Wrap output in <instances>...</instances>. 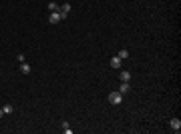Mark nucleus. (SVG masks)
I'll return each mask as SVG.
<instances>
[{
  "label": "nucleus",
  "mask_w": 181,
  "mask_h": 134,
  "mask_svg": "<svg viewBox=\"0 0 181 134\" xmlns=\"http://www.w3.org/2000/svg\"><path fill=\"white\" fill-rule=\"evenodd\" d=\"M60 20H65V18H62V14H60V10H55V12H50V14H48V22H50V24H58Z\"/></svg>",
  "instance_id": "f257e3e1"
},
{
  "label": "nucleus",
  "mask_w": 181,
  "mask_h": 134,
  "mask_svg": "<svg viewBox=\"0 0 181 134\" xmlns=\"http://www.w3.org/2000/svg\"><path fill=\"white\" fill-rule=\"evenodd\" d=\"M109 102H111V104H121V102H123V94H121V92H111V94H109Z\"/></svg>",
  "instance_id": "f03ea898"
},
{
  "label": "nucleus",
  "mask_w": 181,
  "mask_h": 134,
  "mask_svg": "<svg viewBox=\"0 0 181 134\" xmlns=\"http://www.w3.org/2000/svg\"><path fill=\"white\" fill-rule=\"evenodd\" d=\"M171 128H173L175 132H179V130H181V120H179V118H171Z\"/></svg>",
  "instance_id": "7ed1b4c3"
},
{
  "label": "nucleus",
  "mask_w": 181,
  "mask_h": 134,
  "mask_svg": "<svg viewBox=\"0 0 181 134\" xmlns=\"http://www.w3.org/2000/svg\"><path fill=\"white\" fill-rule=\"evenodd\" d=\"M58 10H60V14H62V18H67V14L70 12V4H68V2H65V4H62Z\"/></svg>",
  "instance_id": "20e7f679"
},
{
  "label": "nucleus",
  "mask_w": 181,
  "mask_h": 134,
  "mask_svg": "<svg viewBox=\"0 0 181 134\" xmlns=\"http://www.w3.org/2000/svg\"><path fill=\"white\" fill-rule=\"evenodd\" d=\"M119 80H121V82H129V80H131V72H129V70H123V72L119 74Z\"/></svg>",
  "instance_id": "39448f33"
},
{
  "label": "nucleus",
  "mask_w": 181,
  "mask_h": 134,
  "mask_svg": "<svg viewBox=\"0 0 181 134\" xmlns=\"http://www.w3.org/2000/svg\"><path fill=\"white\" fill-rule=\"evenodd\" d=\"M20 72H22V74H30V64L20 62Z\"/></svg>",
  "instance_id": "423d86ee"
},
{
  "label": "nucleus",
  "mask_w": 181,
  "mask_h": 134,
  "mask_svg": "<svg viewBox=\"0 0 181 134\" xmlns=\"http://www.w3.org/2000/svg\"><path fill=\"white\" fill-rule=\"evenodd\" d=\"M111 66H113V68L121 66V58H119V56H113V58H111Z\"/></svg>",
  "instance_id": "0eeeda50"
},
{
  "label": "nucleus",
  "mask_w": 181,
  "mask_h": 134,
  "mask_svg": "<svg viewBox=\"0 0 181 134\" xmlns=\"http://www.w3.org/2000/svg\"><path fill=\"white\" fill-rule=\"evenodd\" d=\"M12 110H14L12 104H4V106H2V112H4V114H12Z\"/></svg>",
  "instance_id": "6e6552de"
},
{
  "label": "nucleus",
  "mask_w": 181,
  "mask_h": 134,
  "mask_svg": "<svg viewBox=\"0 0 181 134\" xmlns=\"http://www.w3.org/2000/svg\"><path fill=\"white\" fill-rule=\"evenodd\" d=\"M119 92H121V94H127V92H129V82H123L121 88H119Z\"/></svg>",
  "instance_id": "1a4fd4ad"
},
{
  "label": "nucleus",
  "mask_w": 181,
  "mask_h": 134,
  "mask_svg": "<svg viewBox=\"0 0 181 134\" xmlns=\"http://www.w3.org/2000/svg\"><path fill=\"white\" fill-rule=\"evenodd\" d=\"M117 56L123 60V58H127V56H129V50H125V48H123V50H119V54H117Z\"/></svg>",
  "instance_id": "9d476101"
},
{
  "label": "nucleus",
  "mask_w": 181,
  "mask_h": 134,
  "mask_svg": "<svg viewBox=\"0 0 181 134\" xmlns=\"http://www.w3.org/2000/svg\"><path fill=\"white\" fill-rule=\"evenodd\" d=\"M62 128H65L67 134H73V128H68V122H62Z\"/></svg>",
  "instance_id": "9b49d317"
},
{
  "label": "nucleus",
  "mask_w": 181,
  "mask_h": 134,
  "mask_svg": "<svg viewBox=\"0 0 181 134\" xmlns=\"http://www.w3.org/2000/svg\"><path fill=\"white\" fill-rule=\"evenodd\" d=\"M48 8H50V12H55V10H58V8H60V6H58V4H55V2H52V4H50V6H48Z\"/></svg>",
  "instance_id": "f8f14e48"
},
{
  "label": "nucleus",
  "mask_w": 181,
  "mask_h": 134,
  "mask_svg": "<svg viewBox=\"0 0 181 134\" xmlns=\"http://www.w3.org/2000/svg\"><path fill=\"white\" fill-rule=\"evenodd\" d=\"M2 116H4V112H2V108H0V118H2Z\"/></svg>",
  "instance_id": "ddd939ff"
}]
</instances>
